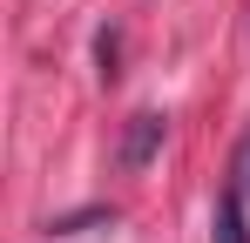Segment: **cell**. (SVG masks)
Listing matches in <instances>:
<instances>
[{
  "mask_svg": "<svg viewBox=\"0 0 250 243\" xmlns=\"http://www.w3.org/2000/svg\"><path fill=\"white\" fill-rule=\"evenodd\" d=\"M95 54H102V81H115V34L95 40Z\"/></svg>",
  "mask_w": 250,
  "mask_h": 243,
  "instance_id": "4",
  "label": "cell"
},
{
  "mask_svg": "<svg viewBox=\"0 0 250 243\" xmlns=\"http://www.w3.org/2000/svg\"><path fill=\"white\" fill-rule=\"evenodd\" d=\"M163 135H169V122L156 115V108L128 115V128H122V149H115V162H122L128 176H135V169H149V162H156V149H163Z\"/></svg>",
  "mask_w": 250,
  "mask_h": 243,
  "instance_id": "1",
  "label": "cell"
},
{
  "mask_svg": "<svg viewBox=\"0 0 250 243\" xmlns=\"http://www.w3.org/2000/svg\"><path fill=\"white\" fill-rule=\"evenodd\" d=\"M209 243H250V230H244V196H237V189H223V196H216Z\"/></svg>",
  "mask_w": 250,
  "mask_h": 243,
  "instance_id": "2",
  "label": "cell"
},
{
  "mask_svg": "<svg viewBox=\"0 0 250 243\" xmlns=\"http://www.w3.org/2000/svg\"><path fill=\"white\" fill-rule=\"evenodd\" d=\"M230 189H237V196H250V135L237 142V162H230Z\"/></svg>",
  "mask_w": 250,
  "mask_h": 243,
  "instance_id": "3",
  "label": "cell"
}]
</instances>
